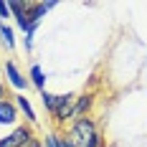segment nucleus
I'll return each mask as SVG.
<instances>
[{
	"mask_svg": "<svg viewBox=\"0 0 147 147\" xmlns=\"http://www.w3.org/2000/svg\"><path fill=\"white\" fill-rule=\"evenodd\" d=\"M74 102H76L74 94H61L59 99H56L53 119H56V122H66V119H71L74 117Z\"/></svg>",
	"mask_w": 147,
	"mask_h": 147,
	"instance_id": "nucleus-2",
	"label": "nucleus"
},
{
	"mask_svg": "<svg viewBox=\"0 0 147 147\" xmlns=\"http://www.w3.org/2000/svg\"><path fill=\"white\" fill-rule=\"evenodd\" d=\"M23 147H43V145H41V140H36V137H30V140H28V142H26Z\"/></svg>",
	"mask_w": 147,
	"mask_h": 147,
	"instance_id": "nucleus-14",
	"label": "nucleus"
},
{
	"mask_svg": "<svg viewBox=\"0 0 147 147\" xmlns=\"http://www.w3.org/2000/svg\"><path fill=\"white\" fill-rule=\"evenodd\" d=\"M91 102H94V96L91 94H84V96H79L76 102H74V117H86V112H89V107H91Z\"/></svg>",
	"mask_w": 147,
	"mask_h": 147,
	"instance_id": "nucleus-7",
	"label": "nucleus"
},
{
	"mask_svg": "<svg viewBox=\"0 0 147 147\" xmlns=\"http://www.w3.org/2000/svg\"><path fill=\"white\" fill-rule=\"evenodd\" d=\"M46 147H56V145H53V134H48V137H46Z\"/></svg>",
	"mask_w": 147,
	"mask_h": 147,
	"instance_id": "nucleus-15",
	"label": "nucleus"
},
{
	"mask_svg": "<svg viewBox=\"0 0 147 147\" xmlns=\"http://www.w3.org/2000/svg\"><path fill=\"white\" fill-rule=\"evenodd\" d=\"M30 137H33V134H30L28 127H15L8 137H3V140H0V147H23Z\"/></svg>",
	"mask_w": 147,
	"mask_h": 147,
	"instance_id": "nucleus-3",
	"label": "nucleus"
},
{
	"mask_svg": "<svg viewBox=\"0 0 147 147\" xmlns=\"http://www.w3.org/2000/svg\"><path fill=\"white\" fill-rule=\"evenodd\" d=\"M96 134H99V132H96L94 119L81 117V119H76V122H74V127H71V142H74V145L86 147L89 140H91V137H96Z\"/></svg>",
	"mask_w": 147,
	"mask_h": 147,
	"instance_id": "nucleus-1",
	"label": "nucleus"
},
{
	"mask_svg": "<svg viewBox=\"0 0 147 147\" xmlns=\"http://www.w3.org/2000/svg\"><path fill=\"white\" fill-rule=\"evenodd\" d=\"M51 8H56V3H53V0H51V3H30L26 15H28L30 23H36V26H38V23H41V18H43Z\"/></svg>",
	"mask_w": 147,
	"mask_h": 147,
	"instance_id": "nucleus-4",
	"label": "nucleus"
},
{
	"mask_svg": "<svg viewBox=\"0 0 147 147\" xmlns=\"http://www.w3.org/2000/svg\"><path fill=\"white\" fill-rule=\"evenodd\" d=\"M53 145L56 147H76L71 142V137H61V134H53Z\"/></svg>",
	"mask_w": 147,
	"mask_h": 147,
	"instance_id": "nucleus-12",
	"label": "nucleus"
},
{
	"mask_svg": "<svg viewBox=\"0 0 147 147\" xmlns=\"http://www.w3.org/2000/svg\"><path fill=\"white\" fill-rule=\"evenodd\" d=\"M3 94H5V89H3V84H0V99H3Z\"/></svg>",
	"mask_w": 147,
	"mask_h": 147,
	"instance_id": "nucleus-16",
	"label": "nucleus"
},
{
	"mask_svg": "<svg viewBox=\"0 0 147 147\" xmlns=\"http://www.w3.org/2000/svg\"><path fill=\"white\" fill-rule=\"evenodd\" d=\"M56 99H59L56 94H51V91H46V89L41 91V102H43V107L51 112V114H53V109H56Z\"/></svg>",
	"mask_w": 147,
	"mask_h": 147,
	"instance_id": "nucleus-11",
	"label": "nucleus"
},
{
	"mask_svg": "<svg viewBox=\"0 0 147 147\" xmlns=\"http://www.w3.org/2000/svg\"><path fill=\"white\" fill-rule=\"evenodd\" d=\"M13 10H10V3H3L0 0V18H3V23H5V18H10Z\"/></svg>",
	"mask_w": 147,
	"mask_h": 147,
	"instance_id": "nucleus-13",
	"label": "nucleus"
},
{
	"mask_svg": "<svg viewBox=\"0 0 147 147\" xmlns=\"http://www.w3.org/2000/svg\"><path fill=\"white\" fill-rule=\"evenodd\" d=\"M0 41H3V43L8 46V48H13V46H15V38H13V30H10V26H5V23H3V26H0Z\"/></svg>",
	"mask_w": 147,
	"mask_h": 147,
	"instance_id": "nucleus-10",
	"label": "nucleus"
},
{
	"mask_svg": "<svg viewBox=\"0 0 147 147\" xmlns=\"http://www.w3.org/2000/svg\"><path fill=\"white\" fill-rule=\"evenodd\" d=\"M5 74H8V81H10L15 89H26V86H28V81L23 79V74L18 71V66H15L13 61H8V63H5Z\"/></svg>",
	"mask_w": 147,
	"mask_h": 147,
	"instance_id": "nucleus-6",
	"label": "nucleus"
},
{
	"mask_svg": "<svg viewBox=\"0 0 147 147\" xmlns=\"http://www.w3.org/2000/svg\"><path fill=\"white\" fill-rule=\"evenodd\" d=\"M30 81H33V86L38 89V91H43V86H46V74H43V69H41L38 63L30 66Z\"/></svg>",
	"mask_w": 147,
	"mask_h": 147,
	"instance_id": "nucleus-8",
	"label": "nucleus"
},
{
	"mask_svg": "<svg viewBox=\"0 0 147 147\" xmlns=\"http://www.w3.org/2000/svg\"><path fill=\"white\" fill-rule=\"evenodd\" d=\"M15 99H18V107L23 109V114H26V119H28V122H36V112H33V107H30L28 96H23V94H20V96H15Z\"/></svg>",
	"mask_w": 147,
	"mask_h": 147,
	"instance_id": "nucleus-9",
	"label": "nucleus"
},
{
	"mask_svg": "<svg viewBox=\"0 0 147 147\" xmlns=\"http://www.w3.org/2000/svg\"><path fill=\"white\" fill-rule=\"evenodd\" d=\"M15 119H18L15 104L8 99H0V124H15Z\"/></svg>",
	"mask_w": 147,
	"mask_h": 147,
	"instance_id": "nucleus-5",
	"label": "nucleus"
}]
</instances>
